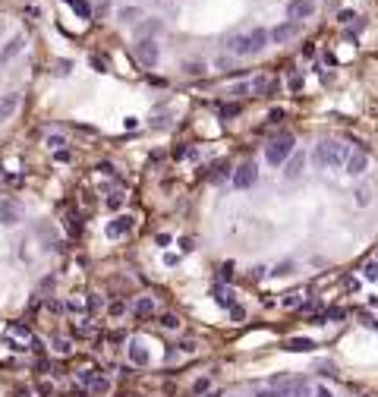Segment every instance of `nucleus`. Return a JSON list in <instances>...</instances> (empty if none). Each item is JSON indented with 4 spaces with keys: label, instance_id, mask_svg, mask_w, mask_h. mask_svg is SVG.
<instances>
[{
    "label": "nucleus",
    "instance_id": "obj_43",
    "mask_svg": "<svg viewBox=\"0 0 378 397\" xmlns=\"http://www.w3.org/2000/svg\"><path fill=\"white\" fill-rule=\"evenodd\" d=\"M344 318H347V312H344V309H331V312L325 315V321H344Z\"/></svg>",
    "mask_w": 378,
    "mask_h": 397
},
{
    "label": "nucleus",
    "instance_id": "obj_24",
    "mask_svg": "<svg viewBox=\"0 0 378 397\" xmlns=\"http://www.w3.org/2000/svg\"><path fill=\"white\" fill-rule=\"evenodd\" d=\"M287 88H290V92H303V76L293 66H290V76H287Z\"/></svg>",
    "mask_w": 378,
    "mask_h": 397
},
{
    "label": "nucleus",
    "instance_id": "obj_22",
    "mask_svg": "<svg viewBox=\"0 0 378 397\" xmlns=\"http://www.w3.org/2000/svg\"><path fill=\"white\" fill-rule=\"evenodd\" d=\"M208 391H211V378H208V375L192 382V394H195V397H202V394H208Z\"/></svg>",
    "mask_w": 378,
    "mask_h": 397
},
{
    "label": "nucleus",
    "instance_id": "obj_29",
    "mask_svg": "<svg viewBox=\"0 0 378 397\" xmlns=\"http://www.w3.org/2000/svg\"><path fill=\"white\" fill-rule=\"evenodd\" d=\"M363 278L366 281H378V262H366L363 265Z\"/></svg>",
    "mask_w": 378,
    "mask_h": 397
},
{
    "label": "nucleus",
    "instance_id": "obj_40",
    "mask_svg": "<svg viewBox=\"0 0 378 397\" xmlns=\"http://www.w3.org/2000/svg\"><path fill=\"white\" fill-rule=\"evenodd\" d=\"M312 397H334V391H331L328 385H315V388H312Z\"/></svg>",
    "mask_w": 378,
    "mask_h": 397
},
{
    "label": "nucleus",
    "instance_id": "obj_15",
    "mask_svg": "<svg viewBox=\"0 0 378 397\" xmlns=\"http://www.w3.org/2000/svg\"><path fill=\"white\" fill-rule=\"evenodd\" d=\"M284 350H290V353H309V350H315V344L309 337H290L284 344Z\"/></svg>",
    "mask_w": 378,
    "mask_h": 397
},
{
    "label": "nucleus",
    "instance_id": "obj_42",
    "mask_svg": "<svg viewBox=\"0 0 378 397\" xmlns=\"http://www.w3.org/2000/svg\"><path fill=\"white\" fill-rule=\"evenodd\" d=\"M79 382H82V385H92V382H95V369H82V372H79Z\"/></svg>",
    "mask_w": 378,
    "mask_h": 397
},
{
    "label": "nucleus",
    "instance_id": "obj_10",
    "mask_svg": "<svg viewBox=\"0 0 378 397\" xmlns=\"http://www.w3.org/2000/svg\"><path fill=\"white\" fill-rule=\"evenodd\" d=\"M268 41H271V35H268V29H252L249 32V54H262L268 47Z\"/></svg>",
    "mask_w": 378,
    "mask_h": 397
},
{
    "label": "nucleus",
    "instance_id": "obj_27",
    "mask_svg": "<svg viewBox=\"0 0 378 397\" xmlns=\"http://www.w3.org/2000/svg\"><path fill=\"white\" fill-rule=\"evenodd\" d=\"M281 306H284V309H299L303 300H299V293H287V296L281 300Z\"/></svg>",
    "mask_w": 378,
    "mask_h": 397
},
{
    "label": "nucleus",
    "instance_id": "obj_7",
    "mask_svg": "<svg viewBox=\"0 0 378 397\" xmlns=\"http://www.w3.org/2000/svg\"><path fill=\"white\" fill-rule=\"evenodd\" d=\"M306 161H309V155L296 148L290 158L284 161V177H287V180H296V177H303V167H306Z\"/></svg>",
    "mask_w": 378,
    "mask_h": 397
},
{
    "label": "nucleus",
    "instance_id": "obj_44",
    "mask_svg": "<svg viewBox=\"0 0 378 397\" xmlns=\"http://www.w3.org/2000/svg\"><path fill=\"white\" fill-rule=\"evenodd\" d=\"M230 318H233V321H243V318H246V309H243V306H230Z\"/></svg>",
    "mask_w": 378,
    "mask_h": 397
},
{
    "label": "nucleus",
    "instance_id": "obj_55",
    "mask_svg": "<svg viewBox=\"0 0 378 397\" xmlns=\"http://www.w3.org/2000/svg\"><path fill=\"white\" fill-rule=\"evenodd\" d=\"M92 63H95V69H98V73H107V66H104V60H101V57H92Z\"/></svg>",
    "mask_w": 378,
    "mask_h": 397
},
{
    "label": "nucleus",
    "instance_id": "obj_45",
    "mask_svg": "<svg viewBox=\"0 0 378 397\" xmlns=\"http://www.w3.org/2000/svg\"><path fill=\"white\" fill-rule=\"evenodd\" d=\"M284 117H287V114H284V107H274V111L268 114V123H281Z\"/></svg>",
    "mask_w": 378,
    "mask_h": 397
},
{
    "label": "nucleus",
    "instance_id": "obj_36",
    "mask_svg": "<svg viewBox=\"0 0 378 397\" xmlns=\"http://www.w3.org/2000/svg\"><path fill=\"white\" fill-rule=\"evenodd\" d=\"M290 271H293V262H281V265L274 268V271H271V275H274V278H287V275H290Z\"/></svg>",
    "mask_w": 378,
    "mask_h": 397
},
{
    "label": "nucleus",
    "instance_id": "obj_52",
    "mask_svg": "<svg viewBox=\"0 0 378 397\" xmlns=\"http://www.w3.org/2000/svg\"><path fill=\"white\" fill-rule=\"evenodd\" d=\"M155 243H158V246H170V233H158Z\"/></svg>",
    "mask_w": 378,
    "mask_h": 397
},
{
    "label": "nucleus",
    "instance_id": "obj_46",
    "mask_svg": "<svg viewBox=\"0 0 378 397\" xmlns=\"http://www.w3.org/2000/svg\"><path fill=\"white\" fill-rule=\"evenodd\" d=\"M85 309H88V312H98V309H101V300H98V296H88V300H85Z\"/></svg>",
    "mask_w": 378,
    "mask_h": 397
},
{
    "label": "nucleus",
    "instance_id": "obj_25",
    "mask_svg": "<svg viewBox=\"0 0 378 397\" xmlns=\"http://www.w3.org/2000/svg\"><path fill=\"white\" fill-rule=\"evenodd\" d=\"M66 4H69V7H73V10H76V13L82 16V19H88V16H92V7H88V4H85V0H66Z\"/></svg>",
    "mask_w": 378,
    "mask_h": 397
},
{
    "label": "nucleus",
    "instance_id": "obj_19",
    "mask_svg": "<svg viewBox=\"0 0 378 397\" xmlns=\"http://www.w3.org/2000/svg\"><path fill=\"white\" fill-rule=\"evenodd\" d=\"M152 312H155V303H152V296H139V300H136V315L148 318Z\"/></svg>",
    "mask_w": 378,
    "mask_h": 397
},
{
    "label": "nucleus",
    "instance_id": "obj_30",
    "mask_svg": "<svg viewBox=\"0 0 378 397\" xmlns=\"http://www.w3.org/2000/svg\"><path fill=\"white\" fill-rule=\"evenodd\" d=\"M10 331H13L16 337H22V340H32V331H29V325H22V321H16Z\"/></svg>",
    "mask_w": 378,
    "mask_h": 397
},
{
    "label": "nucleus",
    "instance_id": "obj_2",
    "mask_svg": "<svg viewBox=\"0 0 378 397\" xmlns=\"http://www.w3.org/2000/svg\"><path fill=\"white\" fill-rule=\"evenodd\" d=\"M296 152V142H293V136H278L271 145H268V152H265V161L271 167H281L287 158H290Z\"/></svg>",
    "mask_w": 378,
    "mask_h": 397
},
{
    "label": "nucleus",
    "instance_id": "obj_13",
    "mask_svg": "<svg viewBox=\"0 0 378 397\" xmlns=\"http://www.w3.org/2000/svg\"><path fill=\"white\" fill-rule=\"evenodd\" d=\"M16 107H19V95H0V123L10 120L16 114Z\"/></svg>",
    "mask_w": 378,
    "mask_h": 397
},
{
    "label": "nucleus",
    "instance_id": "obj_33",
    "mask_svg": "<svg viewBox=\"0 0 378 397\" xmlns=\"http://www.w3.org/2000/svg\"><path fill=\"white\" fill-rule=\"evenodd\" d=\"M107 208H111V211L123 208V192H111V195H107Z\"/></svg>",
    "mask_w": 378,
    "mask_h": 397
},
{
    "label": "nucleus",
    "instance_id": "obj_5",
    "mask_svg": "<svg viewBox=\"0 0 378 397\" xmlns=\"http://www.w3.org/2000/svg\"><path fill=\"white\" fill-rule=\"evenodd\" d=\"M133 224H136V218H133V214H117V218L104 227V233H107L111 240H120V237H126V233L133 230Z\"/></svg>",
    "mask_w": 378,
    "mask_h": 397
},
{
    "label": "nucleus",
    "instance_id": "obj_21",
    "mask_svg": "<svg viewBox=\"0 0 378 397\" xmlns=\"http://www.w3.org/2000/svg\"><path fill=\"white\" fill-rule=\"evenodd\" d=\"M353 195H356V205H359V208L372 205V189H369V186H359V189H356Z\"/></svg>",
    "mask_w": 378,
    "mask_h": 397
},
{
    "label": "nucleus",
    "instance_id": "obj_57",
    "mask_svg": "<svg viewBox=\"0 0 378 397\" xmlns=\"http://www.w3.org/2000/svg\"><path fill=\"white\" fill-rule=\"evenodd\" d=\"M16 397H32V391H29V388H19V391H16Z\"/></svg>",
    "mask_w": 378,
    "mask_h": 397
},
{
    "label": "nucleus",
    "instance_id": "obj_51",
    "mask_svg": "<svg viewBox=\"0 0 378 397\" xmlns=\"http://www.w3.org/2000/svg\"><path fill=\"white\" fill-rule=\"evenodd\" d=\"M230 278H233V265L227 262V265L221 268V281H230Z\"/></svg>",
    "mask_w": 378,
    "mask_h": 397
},
{
    "label": "nucleus",
    "instance_id": "obj_11",
    "mask_svg": "<svg viewBox=\"0 0 378 397\" xmlns=\"http://www.w3.org/2000/svg\"><path fill=\"white\" fill-rule=\"evenodd\" d=\"M227 51L237 54V57H252L249 54V35H230L227 38Z\"/></svg>",
    "mask_w": 378,
    "mask_h": 397
},
{
    "label": "nucleus",
    "instance_id": "obj_6",
    "mask_svg": "<svg viewBox=\"0 0 378 397\" xmlns=\"http://www.w3.org/2000/svg\"><path fill=\"white\" fill-rule=\"evenodd\" d=\"M19 221H22V205L13 202V198H4V202H0V224L13 227V224H19Z\"/></svg>",
    "mask_w": 378,
    "mask_h": 397
},
{
    "label": "nucleus",
    "instance_id": "obj_35",
    "mask_svg": "<svg viewBox=\"0 0 378 397\" xmlns=\"http://www.w3.org/2000/svg\"><path fill=\"white\" fill-rule=\"evenodd\" d=\"M240 111H243L240 104H224V107H221V117H224V120H230V117H237Z\"/></svg>",
    "mask_w": 378,
    "mask_h": 397
},
{
    "label": "nucleus",
    "instance_id": "obj_39",
    "mask_svg": "<svg viewBox=\"0 0 378 397\" xmlns=\"http://www.w3.org/2000/svg\"><path fill=\"white\" fill-rule=\"evenodd\" d=\"M249 92H252V85H249V82H240V85H233V88H230V95H237V98H240V95H249Z\"/></svg>",
    "mask_w": 378,
    "mask_h": 397
},
{
    "label": "nucleus",
    "instance_id": "obj_34",
    "mask_svg": "<svg viewBox=\"0 0 378 397\" xmlns=\"http://www.w3.org/2000/svg\"><path fill=\"white\" fill-rule=\"evenodd\" d=\"M107 312H111V315H114V318H120V315H123V312H126V303H123V300H114V303H111V306H107Z\"/></svg>",
    "mask_w": 378,
    "mask_h": 397
},
{
    "label": "nucleus",
    "instance_id": "obj_4",
    "mask_svg": "<svg viewBox=\"0 0 378 397\" xmlns=\"http://www.w3.org/2000/svg\"><path fill=\"white\" fill-rule=\"evenodd\" d=\"M256 180H259V167L252 164V161H246V164H240L237 170H233V186L237 189H249Z\"/></svg>",
    "mask_w": 378,
    "mask_h": 397
},
{
    "label": "nucleus",
    "instance_id": "obj_41",
    "mask_svg": "<svg viewBox=\"0 0 378 397\" xmlns=\"http://www.w3.org/2000/svg\"><path fill=\"white\" fill-rule=\"evenodd\" d=\"M88 391H95V394H104V391H107V382H104V378H95V382L88 385Z\"/></svg>",
    "mask_w": 378,
    "mask_h": 397
},
{
    "label": "nucleus",
    "instance_id": "obj_23",
    "mask_svg": "<svg viewBox=\"0 0 378 397\" xmlns=\"http://www.w3.org/2000/svg\"><path fill=\"white\" fill-rule=\"evenodd\" d=\"M287 397H312V388L306 385V382H293V388H290Z\"/></svg>",
    "mask_w": 378,
    "mask_h": 397
},
{
    "label": "nucleus",
    "instance_id": "obj_28",
    "mask_svg": "<svg viewBox=\"0 0 378 397\" xmlns=\"http://www.w3.org/2000/svg\"><path fill=\"white\" fill-rule=\"evenodd\" d=\"M161 325H164L167 331H177V328H180V318H177L173 312H164V315H161Z\"/></svg>",
    "mask_w": 378,
    "mask_h": 397
},
{
    "label": "nucleus",
    "instance_id": "obj_31",
    "mask_svg": "<svg viewBox=\"0 0 378 397\" xmlns=\"http://www.w3.org/2000/svg\"><path fill=\"white\" fill-rule=\"evenodd\" d=\"M136 16H139V7H123L120 10V19L123 22H136Z\"/></svg>",
    "mask_w": 378,
    "mask_h": 397
},
{
    "label": "nucleus",
    "instance_id": "obj_9",
    "mask_svg": "<svg viewBox=\"0 0 378 397\" xmlns=\"http://www.w3.org/2000/svg\"><path fill=\"white\" fill-rule=\"evenodd\" d=\"M312 13H315L312 0H290V4H287V16H290V19H309Z\"/></svg>",
    "mask_w": 378,
    "mask_h": 397
},
{
    "label": "nucleus",
    "instance_id": "obj_48",
    "mask_svg": "<svg viewBox=\"0 0 378 397\" xmlns=\"http://www.w3.org/2000/svg\"><path fill=\"white\" fill-rule=\"evenodd\" d=\"M69 158H73V155H69L66 148H57V152H54V161H63V164H66V161H69Z\"/></svg>",
    "mask_w": 378,
    "mask_h": 397
},
{
    "label": "nucleus",
    "instance_id": "obj_16",
    "mask_svg": "<svg viewBox=\"0 0 378 397\" xmlns=\"http://www.w3.org/2000/svg\"><path fill=\"white\" fill-rule=\"evenodd\" d=\"M296 32V26L293 22H281L278 29H271L268 35H271V41H278V44H284V41H290V35Z\"/></svg>",
    "mask_w": 378,
    "mask_h": 397
},
{
    "label": "nucleus",
    "instance_id": "obj_37",
    "mask_svg": "<svg viewBox=\"0 0 378 397\" xmlns=\"http://www.w3.org/2000/svg\"><path fill=\"white\" fill-rule=\"evenodd\" d=\"M54 350H57V353H63V356H66V353H69V350H73V347H69V340H66V337H54Z\"/></svg>",
    "mask_w": 378,
    "mask_h": 397
},
{
    "label": "nucleus",
    "instance_id": "obj_12",
    "mask_svg": "<svg viewBox=\"0 0 378 397\" xmlns=\"http://www.w3.org/2000/svg\"><path fill=\"white\" fill-rule=\"evenodd\" d=\"M211 300L218 303V306H224V309H230V306H237V303H233V290H227L224 284H214V287H211Z\"/></svg>",
    "mask_w": 378,
    "mask_h": 397
},
{
    "label": "nucleus",
    "instance_id": "obj_14",
    "mask_svg": "<svg viewBox=\"0 0 378 397\" xmlns=\"http://www.w3.org/2000/svg\"><path fill=\"white\" fill-rule=\"evenodd\" d=\"M161 29H164V22H161V19H145V22L136 26V38H152V35H158Z\"/></svg>",
    "mask_w": 378,
    "mask_h": 397
},
{
    "label": "nucleus",
    "instance_id": "obj_18",
    "mask_svg": "<svg viewBox=\"0 0 378 397\" xmlns=\"http://www.w3.org/2000/svg\"><path fill=\"white\" fill-rule=\"evenodd\" d=\"M22 44H26V38H22V35H16V38L4 47V54H0V63H4V60H10V57H16V54L22 51Z\"/></svg>",
    "mask_w": 378,
    "mask_h": 397
},
{
    "label": "nucleus",
    "instance_id": "obj_3",
    "mask_svg": "<svg viewBox=\"0 0 378 397\" xmlns=\"http://www.w3.org/2000/svg\"><path fill=\"white\" fill-rule=\"evenodd\" d=\"M136 57L139 63H145V66H155L158 57H161V47L155 38H136Z\"/></svg>",
    "mask_w": 378,
    "mask_h": 397
},
{
    "label": "nucleus",
    "instance_id": "obj_49",
    "mask_svg": "<svg viewBox=\"0 0 378 397\" xmlns=\"http://www.w3.org/2000/svg\"><path fill=\"white\" fill-rule=\"evenodd\" d=\"M350 19H356L353 10H340V13H337V22H350Z\"/></svg>",
    "mask_w": 378,
    "mask_h": 397
},
{
    "label": "nucleus",
    "instance_id": "obj_32",
    "mask_svg": "<svg viewBox=\"0 0 378 397\" xmlns=\"http://www.w3.org/2000/svg\"><path fill=\"white\" fill-rule=\"evenodd\" d=\"M224 177H227V164L221 161V164H214V167H211V180H214V183H221Z\"/></svg>",
    "mask_w": 378,
    "mask_h": 397
},
{
    "label": "nucleus",
    "instance_id": "obj_58",
    "mask_svg": "<svg viewBox=\"0 0 378 397\" xmlns=\"http://www.w3.org/2000/svg\"><path fill=\"white\" fill-rule=\"evenodd\" d=\"M205 397H224V394H221V391H208Z\"/></svg>",
    "mask_w": 378,
    "mask_h": 397
},
{
    "label": "nucleus",
    "instance_id": "obj_20",
    "mask_svg": "<svg viewBox=\"0 0 378 397\" xmlns=\"http://www.w3.org/2000/svg\"><path fill=\"white\" fill-rule=\"evenodd\" d=\"M183 73L195 79V76H202V73H205V63H202V60H186V63H183Z\"/></svg>",
    "mask_w": 378,
    "mask_h": 397
},
{
    "label": "nucleus",
    "instance_id": "obj_50",
    "mask_svg": "<svg viewBox=\"0 0 378 397\" xmlns=\"http://www.w3.org/2000/svg\"><path fill=\"white\" fill-rule=\"evenodd\" d=\"M51 391H54L51 382H41V385H38V394H41V397H51Z\"/></svg>",
    "mask_w": 378,
    "mask_h": 397
},
{
    "label": "nucleus",
    "instance_id": "obj_38",
    "mask_svg": "<svg viewBox=\"0 0 378 397\" xmlns=\"http://www.w3.org/2000/svg\"><path fill=\"white\" fill-rule=\"evenodd\" d=\"M69 69H73V60H57V69H54V73L57 76H69Z\"/></svg>",
    "mask_w": 378,
    "mask_h": 397
},
{
    "label": "nucleus",
    "instance_id": "obj_1",
    "mask_svg": "<svg viewBox=\"0 0 378 397\" xmlns=\"http://www.w3.org/2000/svg\"><path fill=\"white\" fill-rule=\"evenodd\" d=\"M315 164L318 167H331V170H340L347 164V158H350V145H344V142H318L315 152Z\"/></svg>",
    "mask_w": 378,
    "mask_h": 397
},
{
    "label": "nucleus",
    "instance_id": "obj_53",
    "mask_svg": "<svg viewBox=\"0 0 378 397\" xmlns=\"http://www.w3.org/2000/svg\"><path fill=\"white\" fill-rule=\"evenodd\" d=\"M47 145H51V148H54V152H57V148H60V145H63V139H60V136H51V139H47Z\"/></svg>",
    "mask_w": 378,
    "mask_h": 397
},
{
    "label": "nucleus",
    "instance_id": "obj_54",
    "mask_svg": "<svg viewBox=\"0 0 378 397\" xmlns=\"http://www.w3.org/2000/svg\"><path fill=\"white\" fill-rule=\"evenodd\" d=\"M252 397H278V391H274V388H265V391H256Z\"/></svg>",
    "mask_w": 378,
    "mask_h": 397
},
{
    "label": "nucleus",
    "instance_id": "obj_17",
    "mask_svg": "<svg viewBox=\"0 0 378 397\" xmlns=\"http://www.w3.org/2000/svg\"><path fill=\"white\" fill-rule=\"evenodd\" d=\"M130 359H133L136 366H148V359H152V356H148V350L142 347V344H130Z\"/></svg>",
    "mask_w": 378,
    "mask_h": 397
},
{
    "label": "nucleus",
    "instance_id": "obj_26",
    "mask_svg": "<svg viewBox=\"0 0 378 397\" xmlns=\"http://www.w3.org/2000/svg\"><path fill=\"white\" fill-rule=\"evenodd\" d=\"M252 92L256 95H268V92H274V82L271 79H259L256 85H252Z\"/></svg>",
    "mask_w": 378,
    "mask_h": 397
},
{
    "label": "nucleus",
    "instance_id": "obj_8",
    "mask_svg": "<svg viewBox=\"0 0 378 397\" xmlns=\"http://www.w3.org/2000/svg\"><path fill=\"white\" fill-rule=\"evenodd\" d=\"M347 173L350 177H363L366 170H369V155L366 152H350V158H347Z\"/></svg>",
    "mask_w": 378,
    "mask_h": 397
},
{
    "label": "nucleus",
    "instance_id": "obj_56",
    "mask_svg": "<svg viewBox=\"0 0 378 397\" xmlns=\"http://www.w3.org/2000/svg\"><path fill=\"white\" fill-rule=\"evenodd\" d=\"M180 350H183V353H192V350H195V344H192V340H183V344H180Z\"/></svg>",
    "mask_w": 378,
    "mask_h": 397
},
{
    "label": "nucleus",
    "instance_id": "obj_47",
    "mask_svg": "<svg viewBox=\"0 0 378 397\" xmlns=\"http://www.w3.org/2000/svg\"><path fill=\"white\" fill-rule=\"evenodd\" d=\"M180 249H183V252H192V249H195V240H192V237H183V240H180Z\"/></svg>",
    "mask_w": 378,
    "mask_h": 397
}]
</instances>
